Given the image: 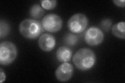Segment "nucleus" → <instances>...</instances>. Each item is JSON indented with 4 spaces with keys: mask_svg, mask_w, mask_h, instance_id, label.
<instances>
[{
    "mask_svg": "<svg viewBox=\"0 0 125 83\" xmlns=\"http://www.w3.org/2000/svg\"><path fill=\"white\" fill-rule=\"evenodd\" d=\"M73 61L79 70L86 71L92 69L96 62L95 53L89 48H81L74 54Z\"/></svg>",
    "mask_w": 125,
    "mask_h": 83,
    "instance_id": "f257e3e1",
    "label": "nucleus"
},
{
    "mask_svg": "<svg viewBox=\"0 0 125 83\" xmlns=\"http://www.w3.org/2000/svg\"><path fill=\"white\" fill-rule=\"evenodd\" d=\"M19 30L22 36L28 39H34L44 32L42 22L34 19H26L19 26Z\"/></svg>",
    "mask_w": 125,
    "mask_h": 83,
    "instance_id": "f03ea898",
    "label": "nucleus"
},
{
    "mask_svg": "<svg viewBox=\"0 0 125 83\" xmlns=\"http://www.w3.org/2000/svg\"><path fill=\"white\" fill-rule=\"evenodd\" d=\"M17 48L14 43L9 41L3 42L0 44V64L8 65L16 58Z\"/></svg>",
    "mask_w": 125,
    "mask_h": 83,
    "instance_id": "7ed1b4c3",
    "label": "nucleus"
},
{
    "mask_svg": "<svg viewBox=\"0 0 125 83\" xmlns=\"http://www.w3.org/2000/svg\"><path fill=\"white\" fill-rule=\"evenodd\" d=\"M88 25V19L83 14L78 13L73 15L67 23L68 29L71 32L79 34L87 29Z\"/></svg>",
    "mask_w": 125,
    "mask_h": 83,
    "instance_id": "20e7f679",
    "label": "nucleus"
},
{
    "mask_svg": "<svg viewBox=\"0 0 125 83\" xmlns=\"http://www.w3.org/2000/svg\"><path fill=\"white\" fill-rule=\"evenodd\" d=\"M42 25L44 30L50 33H56L61 29L62 20L60 16L50 14L42 19Z\"/></svg>",
    "mask_w": 125,
    "mask_h": 83,
    "instance_id": "39448f33",
    "label": "nucleus"
},
{
    "mask_svg": "<svg viewBox=\"0 0 125 83\" xmlns=\"http://www.w3.org/2000/svg\"><path fill=\"white\" fill-rule=\"evenodd\" d=\"M85 43L90 46H97L103 42L104 38L103 32L96 27H92L85 31L84 35Z\"/></svg>",
    "mask_w": 125,
    "mask_h": 83,
    "instance_id": "423d86ee",
    "label": "nucleus"
},
{
    "mask_svg": "<svg viewBox=\"0 0 125 83\" xmlns=\"http://www.w3.org/2000/svg\"><path fill=\"white\" fill-rule=\"evenodd\" d=\"M74 73L73 65L67 62H63L57 67L55 71V76L58 81L66 82L70 80Z\"/></svg>",
    "mask_w": 125,
    "mask_h": 83,
    "instance_id": "0eeeda50",
    "label": "nucleus"
},
{
    "mask_svg": "<svg viewBox=\"0 0 125 83\" xmlns=\"http://www.w3.org/2000/svg\"><path fill=\"white\" fill-rule=\"evenodd\" d=\"M38 44L41 50L46 52H49L53 50L55 47L56 39L51 34H43L39 38Z\"/></svg>",
    "mask_w": 125,
    "mask_h": 83,
    "instance_id": "6e6552de",
    "label": "nucleus"
},
{
    "mask_svg": "<svg viewBox=\"0 0 125 83\" xmlns=\"http://www.w3.org/2000/svg\"><path fill=\"white\" fill-rule=\"evenodd\" d=\"M73 56L72 49L67 46H62L58 48L56 52V57L58 61L67 62L70 61Z\"/></svg>",
    "mask_w": 125,
    "mask_h": 83,
    "instance_id": "1a4fd4ad",
    "label": "nucleus"
},
{
    "mask_svg": "<svg viewBox=\"0 0 125 83\" xmlns=\"http://www.w3.org/2000/svg\"><path fill=\"white\" fill-rule=\"evenodd\" d=\"M125 22H119L114 25L112 27L113 34L117 38L122 39L125 38Z\"/></svg>",
    "mask_w": 125,
    "mask_h": 83,
    "instance_id": "9d476101",
    "label": "nucleus"
},
{
    "mask_svg": "<svg viewBox=\"0 0 125 83\" xmlns=\"http://www.w3.org/2000/svg\"><path fill=\"white\" fill-rule=\"evenodd\" d=\"M44 14V11L43 8L39 4L33 5L30 7L29 14L30 16L34 19L41 18Z\"/></svg>",
    "mask_w": 125,
    "mask_h": 83,
    "instance_id": "9b49d317",
    "label": "nucleus"
},
{
    "mask_svg": "<svg viewBox=\"0 0 125 83\" xmlns=\"http://www.w3.org/2000/svg\"><path fill=\"white\" fill-rule=\"evenodd\" d=\"M10 31V27L6 21L1 20L0 21V37L3 38L9 34Z\"/></svg>",
    "mask_w": 125,
    "mask_h": 83,
    "instance_id": "f8f14e48",
    "label": "nucleus"
},
{
    "mask_svg": "<svg viewBox=\"0 0 125 83\" xmlns=\"http://www.w3.org/2000/svg\"><path fill=\"white\" fill-rule=\"evenodd\" d=\"M78 41V37L76 35L68 33L66 35L64 38V43L68 46H73L77 44Z\"/></svg>",
    "mask_w": 125,
    "mask_h": 83,
    "instance_id": "ddd939ff",
    "label": "nucleus"
},
{
    "mask_svg": "<svg viewBox=\"0 0 125 83\" xmlns=\"http://www.w3.org/2000/svg\"><path fill=\"white\" fill-rule=\"evenodd\" d=\"M40 3L43 9L46 10H52L55 8L57 5L56 0H44L41 1Z\"/></svg>",
    "mask_w": 125,
    "mask_h": 83,
    "instance_id": "4468645a",
    "label": "nucleus"
},
{
    "mask_svg": "<svg viewBox=\"0 0 125 83\" xmlns=\"http://www.w3.org/2000/svg\"><path fill=\"white\" fill-rule=\"evenodd\" d=\"M113 22L112 20L108 18L103 19L100 22L101 28L105 31H108L110 30L112 26Z\"/></svg>",
    "mask_w": 125,
    "mask_h": 83,
    "instance_id": "2eb2a0df",
    "label": "nucleus"
},
{
    "mask_svg": "<svg viewBox=\"0 0 125 83\" xmlns=\"http://www.w3.org/2000/svg\"><path fill=\"white\" fill-rule=\"evenodd\" d=\"M114 4L119 7L124 8L125 6V3L124 0H114L113 1Z\"/></svg>",
    "mask_w": 125,
    "mask_h": 83,
    "instance_id": "dca6fc26",
    "label": "nucleus"
},
{
    "mask_svg": "<svg viewBox=\"0 0 125 83\" xmlns=\"http://www.w3.org/2000/svg\"><path fill=\"white\" fill-rule=\"evenodd\" d=\"M6 80V75L2 68L0 69V82L2 83Z\"/></svg>",
    "mask_w": 125,
    "mask_h": 83,
    "instance_id": "f3484780",
    "label": "nucleus"
}]
</instances>
